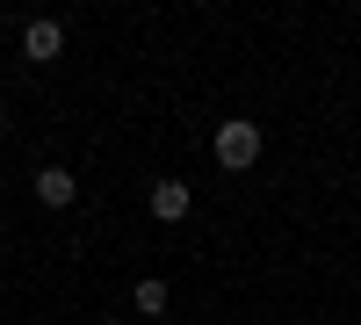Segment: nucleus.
Masks as SVG:
<instances>
[{
	"label": "nucleus",
	"mask_w": 361,
	"mask_h": 325,
	"mask_svg": "<svg viewBox=\"0 0 361 325\" xmlns=\"http://www.w3.org/2000/svg\"><path fill=\"white\" fill-rule=\"evenodd\" d=\"M130 304H137V311H145V318H166V304H173V289H166V282H159V275H145V282H137V289H130Z\"/></svg>",
	"instance_id": "39448f33"
},
{
	"label": "nucleus",
	"mask_w": 361,
	"mask_h": 325,
	"mask_svg": "<svg viewBox=\"0 0 361 325\" xmlns=\"http://www.w3.org/2000/svg\"><path fill=\"white\" fill-rule=\"evenodd\" d=\"M188 181H180V173H159V181H152V217L159 224H180V217H188Z\"/></svg>",
	"instance_id": "7ed1b4c3"
},
{
	"label": "nucleus",
	"mask_w": 361,
	"mask_h": 325,
	"mask_svg": "<svg viewBox=\"0 0 361 325\" xmlns=\"http://www.w3.org/2000/svg\"><path fill=\"white\" fill-rule=\"evenodd\" d=\"M58 51H66V22H51V15H37V22L22 29V58H29V66H51Z\"/></svg>",
	"instance_id": "f03ea898"
},
{
	"label": "nucleus",
	"mask_w": 361,
	"mask_h": 325,
	"mask_svg": "<svg viewBox=\"0 0 361 325\" xmlns=\"http://www.w3.org/2000/svg\"><path fill=\"white\" fill-rule=\"evenodd\" d=\"M102 325H123V318H102Z\"/></svg>",
	"instance_id": "0eeeda50"
},
{
	"label": "nucleus",
	"mask_w": 361,
	"mask_h": 325,
	"mask_svg": "<svg viewBox=\"0 0 361 325\" xmlns=\"http://www.w3.org/2000/svg\"><path fill=\"white\" fill-rule=\"evenodd\" d=\"M73 195H80L73 166H37V202L44 210H73Z\"/></svg>",
	"instance_id": "20e7f679"
},
{
	"label": "nucleus",
	"mask_w": 361,
	"mask_h": 325,
	"mask_svg": "<svg viewBox=\"0 0 361 325\" xmlns=\"http://www.w3.org/2000/svg\"><path fill=\"white\" fill-rule=\"evenodd\" d=\"M0 130H8V109H0Z\"/></svg>",
	"instance_id": "423d86ee"
},
{
	"label": "nucleus",
	"mask_w": 361,
	"mask_h": 325,
	"mask_svg": "<svg viewBox=\"0 0 361 325\" xmlns=\"http://www.w3.org/2000/svg\"><path fill=\"white\" fill-rule=\"evenodd\" d=\"M260 152H267V137H260L253 116H224V123H217V166L224 173H253Z\"/></svg>",
	"instance_id": "f257e3e1"
}]
</instances>
